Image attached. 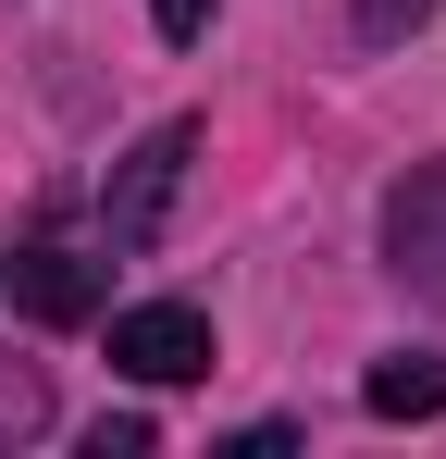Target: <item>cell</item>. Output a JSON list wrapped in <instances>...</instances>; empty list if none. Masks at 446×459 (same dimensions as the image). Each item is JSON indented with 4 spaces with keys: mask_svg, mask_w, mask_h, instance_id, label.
<instances>
[{
    "mask_svg": "<svg viewBox=\"0 0 446 459\" xmlns=\"http://www.w3.org/2000/svg\"><path fill=\"white\" fill-rule=\"evenodd\" d=\"M186 161H199V125L174 112V125H149L137 150L112 161V186H99V236L137 261V248H161V224H174V199H186Z\"/></svg>",
    "mask_w": 446,
    "mask_h": 459,
    "instance_id": "cell-1",
    "label": "cell"
},
{
    "mask_svg": "<svg viewBox=\"0 0 446 459\" xmlns=\"http://www.w3.org/2000/svg\"><path fill=\"white\" fill-rule=\"evenodd\" d=\"M384 273L446 310V161H409L384 186Z\"/></svg>",
    "mask_w": 446,
    "mask_h": 459,
    "instance_id": "cell-2",
    "label": "cell"
},
{
    "mask_svg": "<svg viewBox=\"0 0 446 459\" xmlns=\"http://www.w3.org/2000/svg\"><path fill=\"white\" fill-rule=\"evenodd\" d=\"M112 360L137 385H199L211 373V323L186 299H149V310H112Z\"/></svg>",
    "mask_w": 446,
    "mask_h": 459,
    "instance_id": "cell-3",
    "label": "cell"
},
{
    "mask_svg": "<svg viewBox=\"0 0 446 459\" xmlns=\"http://www.w3.org/2000/svg\"><path fill=\"white\" fill-rule=\"evenodd\" d=\"M13 299L38 310V323H87V310H99V261H87V248H25V261H13Z\"/></svg>",
    "mask_w": 446,
    "mask_h": 459,
    "instance_id": "cell-4",
    "label": "cell"
},
{
    "mask_svg": "<svg viewBox=\"0 0 446 459\" xmlns=\"http://www.w3.org/2000/svg\"><path fill=\"white\" fill-rule=\"evenodd\" d=\"M360 397H372V422H434L446 410V360L434 348H397V360H372Z\"/></svg>",
    "mask_w": 446,
    "mask_h": 459,
    "instance_id": "cell-5",
    "label": "cell"
},
{
    "mask_svg": "<svg viewBox=\"0 0 446 459\" xmlns=\"http://www.w3.org/2000/svg\"><path fill=\"white\" fill-rule=\"evenodd\" d=\"M149 25H161V38L186 50V38H211V0H149Z\"/></svg>",
    "mask_w": 446,
    "mask_h": 459,
    "instance_id": "cell-6",
    "label": "cell"
},
{
    "mask_svg": "<svg viewBox=\"0 0 446 459\" xmlns=\"http://www.w3.org/2000/svg\"><path fill=\"white\" fill-rule=\"evenodd\" d=\"M422 13H434V0H360V38H409Z\"/></svg>",
    "mask_w": 446,
    "mask_h": 459,
    "instance_id": "cell-7",
    "label": "cell"
}]
</instances>
